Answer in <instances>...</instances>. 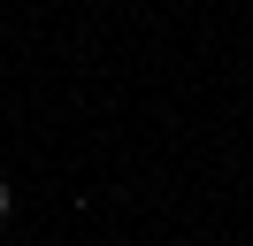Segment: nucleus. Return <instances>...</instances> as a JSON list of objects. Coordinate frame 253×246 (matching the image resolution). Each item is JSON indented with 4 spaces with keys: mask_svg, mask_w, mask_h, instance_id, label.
Segmentation results:
<instances>
[{
    "mask_svg": "<svg viewBox=\"0 0 253 246\" xmlns=\"http://www.w3.org/2000/svg\"><path fill=\"white\" fill-rule=\"evenodd\" d=\"M0 215H8V184H0Z\"/></svg>",
    "mask_w": 253,
    "mask_h": 246,
    "instance_id": "f257e3e1",
    "label": "nucleus"
}]
</instances>
